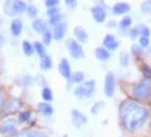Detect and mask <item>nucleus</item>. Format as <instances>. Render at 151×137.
Returning <instances> with one entry per match:
<instances>
[{"instance_id":"1","label":"nucleus","mask_w":151,"mask_h":137,"mask_svg":"<svg viewBox=\"0 0 151 137\" xmlns=\"http://www.w3.org/2000/svg\"><path fill=\"white\" fill-rule=\"evenodd\" d=\"M150 119V111L147 107L136 101H125L120 106V122L127 130L136 132L146 124Z\"/></svg>"},{"instance_id":"2","label":"nucleus","mask_w":151,"mask_h":137,"mask_svg":"<svg viewBox=\"0 0 151 137\" xmlns=\"http://www.w3.org/2000/svg\"><path fill=\"white\" fill-rule=\"evenodd\" d=\"M95 90H96V81L95 80H89V81H85L81 85L76 86L73 89V94L78 99H89L95 94Z\"/></svg>"},{"instance_id":"3","label":"nucleus","mask_w":151,"mask_h":137,"mask_svg":"<svg viewBox=\"0 0 151 137\" xmlns=\"http://www.w3.org/2000/svg\"><path fill=\"white\" fill-rule=\"evenodd\" d=\"M151 91V81L150 80H142V81L137 82L132 89V95L134 97L136 101H145L150 95Z\"/></svg>"},{"instance_id":"4","label":"nucleus","mask_w":151,"mask_h":137,"mask_svg":"<svg viewBox=\"0 0 151 137\" xmlns=\"http://www.w3.org/2000/svg\"><path fill=\"white\" fill-rule=\"evenodd\" d=\"M67 47H68V51L70 54V56L73 59H82L85 56V51H83V47L78 41H76L74 38H69L67 41Z\"/></svg>"},{"instance_id":"5","label":"nucleus","mask_w":151,"mask_h":137,"mask_svg":"<svg viewBox=\"0 0 151 137\" xmlns=\"http://www.w3.org/2000/svg\"><path fill=\"white\" fill-rule=\"evenodd\" d=\"M21 101L18 98H12L8 102H4L1 107H0V116H5V115H11L12 112H16L18 108L21 107Z\"/></svg>"},{"instance_id":"6","label":"nucleus","mask_w":151,"mask_h":137,"mask_svg":"<svg viewBox=\"0 0 151 137\" xmlns=\"http://www.w3.org/2000/svg\"><path fill=\"white\" fill-rule=\"evenodd\" d=\"M116 91V76L113 72H108L104 77V94L108 98H112Z\"/></svg>"},{"instance_id":"7","label":"nucleus","mask_w":151,"mask_h":137,"mask_svg":"<svg viewBox=\"0 0 151 137\" xmlns=\"http://www.w3.org/2000/svg\"><path fill=\"white\" fill-rule=\"evenodd\" d=\"M90 12H91V16H93L94 21L98 22V24H103V22L107 20V11H106V7L102 3L98 5H94V7L90 9Z\"/></svg>"},{"instance_id":"8","label":"nucleus","mask_w":151,"mask_h":137,"mask_svg":"<svg viewBox=\"0 0 151 137\" xmlns=\"http://www.w3.org/2000/svg\"><path fill=\"white\" fill-rule=\"evenodd\" d=\"M18 122H16L14 119L9 117V119L4 120L0 125V136H9V135H13L17 129V124Z\"/></svg>"},{"instance_id":"9","label":"nucleus","mask_w":151,"mask_h":137,"mask_svg":"<svg viewBox=\"0 0 151 137\" xmlns=\"http://www.w3.org/2000/svg\"><path fill=\"white\" fill-rule=\"evenodd\" d=\"M70 120L72 123H73L74 127H77V128H81V127L86 125L87 122H89V119H87V116L85 115L83 112H81L80 110H73L70 111Z\"/></svg>"},{"instance_id":"10","label":"nucleus","mask_w":151,"mask_h":137,"mask_svg":"<svg viewBox=\"0 0 151 137\" xmlns=\"http://www.w3.org/2000/svg\"><path fill=\"white\" fill-rule=\"evenodd\" d=\"M16 84L22 89H27L35 84V77H33L29 73H21L16 77Z\"/></svg>"},{"instance_id":"11","label":"nucleus","mask_w":151,"mask_h":137,"mask_svg":"<svg viewBox=\"0 0 151 137\" xmlns=\"http://www.w3.org/2000/svg\"><path fill=\"white\" fill-rule=\"evenodd\" d=\"M58 71H59V73H60L61 77H64L65 80H68V81L70 80L72 75H73L70 64H69L68 59H65V58H63L60 60V63H59V65H58Z\"/></svg>"},{"instance_id":"12","label":"nucleus","mask_w":151,"mask_h":137,"mask_svg":"<svg viewBox=\"0 0 151 137\" xmlns=\"http://www.w3.org/2000/svg\"><path fill=\"white\" fill-rule=\"evenodd\" d=\"M119 46H120V42L113 34H106L104 38H103V47L108 50L109 52L117 50Z\"/></svg>"},{"instance_id":"13","label":"nucleus","mask_w":151,"mask_h":137,"mask_svg":"<svg viewBox=\"0 0 151 137\" xmlns=\"http://www.w3.org/2000/svg\"><path fill=\"white\" fill-rule=\"evenodd\" d=\"M31 28H33V30L35 31L38 34H45L46 31H48V22H46L45 20H42V18H35V20L31 21Z\"/></svg>"},{"instance_id":"14","label":"nucleus","mask_w":151,"mask_h":137,"mask_svg":"<svg viewBox=\"0 0 151 137\" xmlns=\"http://www.w3.org/2000/svg\"><path fill=\"white\" fill-rule=\"evenodd\" d=\"M9 31L13 37H20L24 31V24L20 18H13L9 24Z\"/></svg>"},{"instance_id":"15","label":"nucleus","mask_w":151,"mask_h":137,"mask_svg":"<svg viewBox=\"0 0 151 137\" xmlns=\"http://www.w3.org/2000/svg\"><path fill=\"white\" fill-rule=\"evenodd\" d=\"M73 34H74L76 41H78L81 44L89 42V33L86 31L85 28H82V26H76L74 29H73Z\"/></svg>"},{"instance_id":"16","label":"nucleus","mask_w":151,"mask_h":137,"mask_svg":"<svg viewBox=\"0 0 151 137\" xmlns=\"http://www.w3.org/2000/svg\"><path fill=\"white\" fill-rule=\"evenodd\" d=\"M67 28H68L67 22H61L60 25H58V26L53 28V29L51 30V31H52V37H53V39H56V41H61L63 38L65 37V34H67Z\"/></svg>"},{"instance_id":"17","label":"nucleus","mask_w":151,"mask_h":137,"mask_svg":"<svg viewBox=\"0 0 151 137\" xmlns=\"http://www.w3.org/2000/svg\"><path fill=\"white\" fill-rule=\"evenodd\" d=\"M129 11H130V4H129V3H125V1H119L112 7L113 14H119V16L127 14Z\"/></svg>"},{"instance_id":"18","label":"nucleus","mask_w":151,"mask_h":137,"mask_svg":"<svg viewBox=\"0 0 151 137\" xmlns=\"http://www.w3.org/2000/svg\"><path fill=\"white\" fill-rule=\"evenodd\" d=\"M37 108H38V111H39V114H42V115L46 117H51L53 115V107L48 102H40V103H38Z\"/></svg>"},{"instance_id":"19","label":"nucleus","mask_w":151,"mask_h":137,"mask_svg":"<svg viewBox=\"0 0 151 137\" xmlns=\"http://www.w3.org/2000/svg\"><path fill=\"white\" fill-rule=\"evenodd\" d=\"M94 55H95V58L99 60V62H107V60H109L111 58V52H109L107 49L104 47H96L95 51H94Z\"/></svg>"},{"instance_id":"20","label":"nucleus","mask_w":151,"mask_h":137,"mask_svg":"<svg viewBox=\"0 0 151 137\" xmlns=\"http://www.w3.org/2000/svg\"><path fill=\"white\" fill-rule=\"evenodd\" d=\"M13 137H45V133L38 129H24L21 133Z\"/></svg>"},{"instance_id":"21","label":"nucleus","mask_w":151,"mask_h":137,"mask_svg":"<svg viewBox=\"0 0 151 137\" xmlns=\"http://www.w3.org/2000/svg\"><path fill=\"white\" fill-rule=\"evenodd\" d=\"M53 65V62H52V58L50 55H45L43 58H40V62H39V67L43 72L46 71H50Z\"/></svg>"},{"instance_id":"22","label":"nucleus","mask_w":151,"mask_h":137,"mask_svg":"<svg viewBox=\"0 0 151 137\" xmlns=\"http://www.w3.org/2000/svg\"><path fill=\"white\" fill-rule=\"evenodd\" d=\"M26 3L22 0H13V9H14V14H21V13H26Z\"/></svg>"},{"instance_id":"23","label":"nucleus","mask_w":151,"mask_h":137,"mask_svg":"<svg viewBox=\"0 0 151 137\" xmlns=\"http://www.w3.org/2000/svg\"><path fill=\"white\" fill-rule=\"evenodd\" d=\"M69 82H70V84H76L77 86H78V85H81L82 82H85V73L81 72V71L73 72V75H72Z\"/></svg>"},{"instance_id":"24","label":"nucleus","mask_w":151,"mask_h":137,"mask_svg":"<svg viewBox=\"0 0 151 137\" xmlns=\"http://www.w3.org/2000/svg\"><path fill=\"white\" fill-rule=\"evenodd\" d=\"M21 47H22V52L26 56H31L33 54H35V50H34V43L29 42V41H22Z\"/></svg>"},{"instance_id":"25","label":"nucleus","mask_w":151,"mask_h":137,"mask_svg":"<svg viewBox=\"0 0 151 137\" xmlns=\"http://www.w3.org/2000/svg\"><path fill=\"white\" fill-rule=\"evenodd\" d=\"M132 22H133V18H132L130 16H124L120 20V22H119V28H120L121 30L129 31V29H130V26H132Z\"/></svg>"},{"instance_id":"26","label":"nucleus","mask_w":151,"mask_h":137,"mask_svg":"<svg viewBox=\"0 0 151 137\" xmlns=\"http://www.w3.org/2000/svg\"><path fill=\"white\" fill-rule=\"evenodd\" d=\"M40 97H42L43 102H48V103H50V102L53 101V91L48 86L43 88L42 91H40Z\"/></svg>"},{"instance_id":"27","label":"nucleus","mask_w":151,"mask_h":137,"mask_svg":"<svg viewBox=\"0 0 151 137\" xmlns=\"http://www.w3.org/2000/svg\"><path fill=\"white\" fill-rule=\"evenodd\" d=\"M30 119H31V111L26 110V111H21V112H18L17 122L20 123V124H25V123H27Z\"/></svg>"},{"instance_id":"28","label":"nucleus","mask_w":151,"mask_h":137,"mask_svg":"<svg viewBox=\"0 0 151 137\" xmlns=\"http://www.w3.org/2000/svg\"><path fill=\"white\" fill-rule=\"evenodd\" d=\"M61 22H64V16L61 13H59V14H55V16H52V17H50L48 25L55 28V26H58V25H60Z\"/></svg>"},{"instance_id":"29","label":"nucleus","mask_w":151,"mask_h":137,"mask_svg":"<svg viewBox=\"0 0 151 137\" xmlns=\"http://www.w3.org/2000/svg\"><path fill=\"white\" fill-rule=\"evenodd\" d=\"M104 107H106V103L103 101L96 102V103H94L93 106H91V114H94V115H98V114H100L103 110H104Z\"/></svg>"},{"instance_id":"30","label":"nucleus","mask_w":151,"mask_h":137,"mask_svg":"<svg viewBox=\"0 0 151 137\" xmlns=\"http://www.w3.org/2000/svg\"><path fill=\"white\" fill-rule=\"evenodd\" d=\"M34 50H35V54L39 55V58H43L46 54V46L42 42H34Z\"/></svg>"},{"instance_id":"31","label":"nucleus","mask_w":151,"mask_h":137,"mask_svg":"<svg viewBox=\"0 0 151 137\" xmlns=\"http://www.w3.org/2000/svg\"><path fill=\"white\" fill-rule=\"evenodd\" d=\"M119 59H120V64L124 67V68H127V67H129V64H130V55H129V52H127V51H122Z\"/></svg>"},{"instance_id":"32","label":"nucleus","mask_w":151,"mask_h":137,"mask_svg":"<svg viewBox=\"0 0 151 137\" xmlns=\"http://www.w3.org/2000/svg\"><path fill=\"white\" fill-rule=\"evenodd\" d=\"M137 29H138V33H139V37H149L150 38L151 31H150V28L147 26V25L139 24V25H137Z\"/></svg>"},{"instance_id":"33","label":"nucleus","mask_w":151,"mask_h":137,"mask_svg":"<svg viewBox=\"0 0 151 137\" xmlns=\"http://www.w3.org/2000/svg\"><path fill=\"white\" fill-rule=\"evenodd\" d=\"M141 72H142L145 80H150L151 81V67H150V64H146V63H145V64L141 65Z\"/></svg>"},{"instance_id":"34","label":"nucleus","mask_w":151,"mask_h":137,"mask_svg":"<svg viewBox=\"0 0 151 137\" xmlns=\"http://www.w3.org/2000/svg\"><path fill=\"white\" fill-rule=\"evenodd\" d=\"M141 12L143 14H151V0H146L141 4Z\"/></svg>"},{"instance_id":"35","label":"nucleus","mask_w":151,"mask_h":137,"mask_svg":"<svg viewBox=\"0 0 151 137\" xmlns=\"http://www.w3.org/2000/svg\"><path fill=\"white\" fill-rule=\"evenodd\" d=\"M52 39H53V37H52V31L51 30L46 31V33L42 36V43L45 44V46H48V44H51Z\"/></svg>"},{"instance_id":"36","label":"nucleus","mask_w":151,"mask_h":137,"mask_svg":"<svg viewBox=\"0 0 151 137\" xmlns=\"http://www.w3.org/2000/svg\"><path fill=\"white\" fill-rule=\"evenodd\" d=\"M26 14L29 16L30 18H33V20H35L37 18V14H38V9L35 5H27V8H26Z\"/></svg>"},{"instance_id":"37","label":"nucleus","mask_w":151,"mask_h":137,"mask_svg":"<svg viewBox=\"0 0 151 137\" xmlns=\"http://www.w3.org/2000/svg\"><path fill=\"white\" fill-rule=\"evenodd\" d=\"M35 84H38L39 86H42V89L47 88V78L42 75V73H39V75L35 76Z\"/></svg>"},{"instance_id":"38","label":"nucleus","mask_w":151,"mask_h":137,"mask_svg":"<svg viewBox=\"0 0 151 137\" xmlns=\"http://www.w3.org/2000/svg\"><path fill=\"white\" fill-rule=\"evenodd\" d=\"M130 51H132V54H133L134 56H139V55H142L143 49H142V47H141L138 43H134V44H132Z\"/></svg>"},{"instance_id":"39","label":"nucleus","mask_w":151,"mask_h":137,"mask_svg":"<svg viewBox=\"0 0 151 137\" xmlns=\"http://www.w3.org/2000/svg\"><path fill=\"white\" fill-rule=\"evenodd\" d=\"M138 44L142 49H147L150 46V38L149 37H139L138 38Z\"/></svg>"},{"instance_id":"40","label":"nucleus","mask_w":151,"mask_h":137,"mask_svg":"<svg viewBox=\"0 0 151 137\" xmlns=\"http://www.w3.org/2000/svg\"><path fill=\"white\" fill-rule=\"evenodd\" d=\"M59 4H60V1H59V0H47V1H45V5H46L47 9L59 8Z\"/></svg>"},{"instance_id":"41","label":"nucleus","mask_w":151,"mask_h":137,"mask_svg":"<svg viewBox=\"0 0 151 137\" xmlns=\"http://www.w3.org/2000/svg\"><path fill=\"white\" fill-rule=\"evenodd\" d=\"M128 34H129V37H130V39H137L138 37H139V33H138V29H137V26L136 28H130L128 31Z\"/></svg>"},{"instance_id":"42","label":"nucleus","mask_w":151,"mask_h":137,"mask_svg":"<svg viewBox=\"0 0 151 137\" xmlns=\"http://www.w3.org/2000/svg\"><path fill=\"white\" fill-rule=\"evenodd\" d=\"M59 13H61V12H60V9H59V8L47 9V14H48L50 17H52V16H55V14H59Z\"/></svg>"},{"instance_id":"43","label":"nucleus","mask_w":151,"mask_h":137,"mask_svg":"<svg viewBox=\"0 0 151 137\" xmlns=\"http://www.w3.org/2000/svg\"><path fill=\"white\" fill-rule=\"evenodd\" d=\"M65 5L69 7L70 9H73V8L77 7V1H76V0H67V1H65Z\"/></svg>"},{"instance_id":"44","label":"nucleus","mask_w":151,"mask_h":137,"mask_svg":"<svg viewBox=\"0 0 151 137\" xmlns=\"http://www.w3.org/2000/svg\"><path fill=\"white\" fill-rule=\"evenodd\" d=\"M4 43H5V38H4V36H3L1 33H0V47L4 46Z\"/></svg>"},{"instance_id":"45","label":"nucleus","mask_w":151,"mask_h":137,"mask_svg":"<svg viewBox=\"0 0 151 137\" xmlns=\"http://www.w3.org/2000/svg\"><path fill=\"white\" fill-rule=\"evenodd\" d=\"M4 104V97H3V93L0 91V107Z\"/></svg>"},{"instance_id":"46","label":"nucleus","mask_w":151,"mask_h":137,"mask_svg":"<svg viewBox=\"0 0 151 137\" xmlns=\"http://www.w3.org/2000/svg\"><path fill=\"white\" fill-rule=\"evenodd\" d=\"M115 25H116V22H115V21H111V22L108 24V26H115Z\"/></svg>"}]
</instances>
